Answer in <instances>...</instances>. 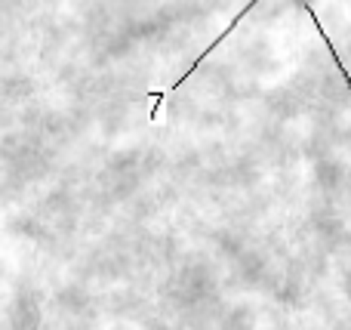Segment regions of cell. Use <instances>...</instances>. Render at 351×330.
I'll return each mask as SVG.
<instances>
[{"instance_id":"obj_1","label":"cell","mask_w":351,"mask_h":330,"mask_svg":"<svg viewBox=\"0 0 351 330\" xmlns=\"http://www.w3.org/2000/svg\"><path fill=\"white\" fill-rule=\"evenodd\" d=\"M253 6H259V0H250V3H247V6H243V10H237V16H234V19H231V22H228V28H225V31H222V34H219V37H216V40H213V43H210V47H206V49H204V53H200V56H197V59H194V62H191V68H188V71H185V74H182V78H179V80H176V84H170V86H164V90H152V93H148V99H152V102H154V108H152V121H154V123H158V121H160V105H164V99H167V96H170V93H173V90H179V86H182V84H185V80H188V78H191V74H194V71H197V68H200V62H204V59H210V53H213V49H216V47H219V43H222V40H225V37H228V34H234L237 22H241V19H243V16H247V12H250V10H253Z\"/></svg>"},{"instance_id":"obj_2","label":"cell","mask_w":351,"mask_h":330,"mask_svg":"<svg viewBox=\"0 0 351 330\" xmlns=\"http://www.w3.org/2000/svg\"><path fill=\"white\" fill-rule=\"evenodd\" d=\"M305 12H308V19H311V22H315L317 34H321V37H324V43H327L330 56H333L336 68H339V71H342V78H346V84H348V93H351V74L346 71V65H342V59H339V56H336V49H333V40H330V34H327V31H324V25H321V19H317V12H315V10H311V6H308V3H305Z\"/></svg>"}]
</instances>
